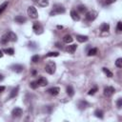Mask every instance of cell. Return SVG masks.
I'll use <instances>...</instances> for the list:
<instances>
[{"label":"cell","instance_id":"cell-17","mask_svg":"<svg viewBox=\"0 0 122 122\" xmlns=\"http://www.w3.org/2000/svg\"><path fill=\"white\" fill-rule=\"evenodd\" d=\"M10 41V36H9V33H7V34H5L3 36H2V38H1V43L2 44H6V43H8Z\"/></svg>","mask_w":122,"mask_h":122},{"label":"cell","instance_id":"cell-19","mask_svg":"<svg viewBox=\"0 0 122 122\" xmlns=\"http://www.w3.org/2000/svg\"><path fill=\"white\" fill-rule=\"evenodd\" d=\"M63 40H64V42H65V43L69 44V43H72V42L73 38L72 37V35H70V34H67V35H65V36H64Z\"/></svg>","mask_w":122,"mask_h":122},{"label":"cell","instance_id":"cell-33","mask_svg":"<svg viewBox=\"0 0 122 122\" xmlns=\"http://www.w3.org/2000/svg\"><path fill=\"white\" fill-rule=\"evenodd\" d=\"M39 55H37V54H35V55H34L33 57H32V61H33V62L34 63H36V62H38V61H39Z\"/></svg>","mask_w":122,"mask_h":122},{"label":"cell","instance_id":"cell-12","mask_svg":"<svg viewBox=\"0 0 122 122\" xmlns=\"http://www.w3.org/2000/svg\"><path fill=\"white\" fill-rule=\"evenodd\" d=\"M14 20H15V22H17V23H19V24H23V23L26 22L27 19H26V17L22 16V15H17V16L14 17Z\"/></svg>","mask_w":122,"mask_h":122},{"label":"cell","instance_id":"cell-14","mask_svg":"<svg viewBox=\"0 0 122 122\" xmlns=\"http://www.w3.org/2000/svg\"><path fill=\"white\" fill-rule=\"evenodd\" d=\"M18 92H19V87H15L14 89H12V91L11 92V95H10V98H13L18 95Z\"/></svg>","mask_w":122,"mask_h":122},{"label":"cell","instance_id":"cell-23","mask_svg":"<svg viewBox=\"0 0 122 122\" xmlns=\"http://www.w3.org/2000/svg\"><path fill=\"white\" fill-rule=\"evenodd\" d=\"M96 53H97V49H96V48H93V49H91V50L88 52V55H89V56L95 55Z\"/></svg>","mask_w":122,"mask_h":122},{"label":"cell","instance_id":"cell-1","mask_svg":"<svg viewBox=\"0 0 122 122\" xmlns=\"http://www.w3.org/2000/svg\"><path fill=\"white\" fill-rule=\"evenodd\" d=\"M64 12H65V8L62 5H60V4H56V5H54L53 10L51 11L50 14L52 15V16H53V15L61 14V13H64Z\"/></svg>","mask_w":122,"mask_h":122},{"label":"cell","instance_id":"cell-38","mask_svg":"<svg viewBox=\"0 0 122 122\" xmlns=\"http://www.w3.org/2000/svg\"><path fill=\"white\" fill-rule=\"evenodd\" d=\"M3 55H4V53H3V51H1V50H0V58H1V57H3Z\"/></svg>","mask_w":122,"mask_h":122},{"label":"cell","instance_id":"cell-20","mask_svg":"<svg viewBox=\"0 0 122 122\" xmlns=\"http://www.w3.org/2000/svg\"><path fill=\"white\" fill-rule=\"evenodd\" d=\"M9 36H10V41L14 42V41H16V40H17V36H16V34H13L12 32H9Z\"/></svg>","mask_w":122,"mask_h":122},{"label":"cell","instance_id":"cell-26","mask_svg":"<svg viewBox=\"0 0 122 122\" xmlns=\"http://www.w3.org/2000/svg\"><path fill=\"white\" fill-rule=\"evenodd\" d=\"M49 5V0H40L39 1V6L41 7H46Z\"/></svg>","mask_w":122,"mask_h":122},{"label":"cell","instance_id":"cell-13","mask_svg":"<svg viewBox=\"0 0 122 122\" xmlns=\"http://www.w3.org/2000/svg\"><path fill=\"white\" fill-rule=\"evenodd\" d=\"M71 17L74 21H79V19H80V16L78 15V13L76 12V11H73V10L71 11Z\"/></svg>","mask_w":122,"mask_h":122},{"label":"cell","instance_id":"cell-18","mask_svg":"<svg viewBox=\"0 0 122 122\" xmlns=\"http://www.w3.org/2000/svg\"><path fill=\"white\" fill-rule=\"evenodd\" d=\"M100 30H101V32H108L110 30V25L107 23H103L100 27Z\"/></svg>","mask_w":122,"mask_h":122},{"label":"cell","instance_id":"cell-29","mask_svg":"<svg viewBox=\"0 0 122 122\" xmlns=\"http://www.w3.org/2000/svg\"><path fill=\"white\" fill-rule=\"evenodd\" d=\"M30 87L32 88V89H34V90H35V89L38 87V84H37L36 81H33V82H30Z\"/></svg>","mask_w":122,"mask_h":122},{"label":"cell","instance_id":"cell-42","mask_svg":"<svg viewBox=\"0 0 122 122\" xmlns=\"http://www.w3.org/2000/svg\"><path fill=\"white\" fill-rule=\"evenodd\" d=\"M33 74L35 75V74H36V71H33Z\"/></svg>","mask_w":122,"mask_h":122},{"label":"cell","instance_id":"cell-9","mask_svg":"<svg viewBox=\"0 0 122 122\" xmlns=\"http://www.w3.org/2000/svg\"><path fill=\"white\" fill-rule=\"evenodd\" d=\"M48 92H49V94H51L52 95H57L59 94V92H60V89L58 87H53V88L49 89Z\"/></svg>","mask_w":122,"mask_h":122},{"label":"cell","instance_id":"cell-40","mask_svg":"<svg viewBox=\"0 0 122 122\" xmlns=\"http://www.w3.org/2000/svg\"><path fill=\"white\" fill-rule=\"evenodd\" d=\"M56 47H57V48H62V47H61V46H60V44H59V43H56Z\"/></svg>","mask_w":122,"mask_h":122},{"label":"cell","instance_id":"cell-30","mask_svg":"<svg viewBox=\"0 0 122 122\" xmlns=\"http://www.w3.org/2000/svg\"><path fill=\"white\" fill-rule=\"evenodd\" d=\"M59 55V53L57 52H51L49 53H47V56L48 57H52V56H58Z\"/></svg>","mask_w":122,"mask_h":122},{"label":"cell","instance_id":"cell-8","mask_svg":"<svg viewBox=\"0 0 122 122\" xmlns=\"http://www.w3.org/2000/svg\"><path fill=\"white\" fill-rule=\"evenodd\" d=\"M23 69H24V67L22 65H20V64H15V65L11 66V70L13 72H21L23 71Z\"/></svg>","mask_w":122,"mask_h":122},{"label":"cell","instance_id":"cell-10","mask_svg":"<svg viewBox=\"0 0 122 122\" xmlns=\"http://www.w3.org/2000/svg\"><path fill=\"white\" fill-rule=\"evenodd\" d=\"M38 86H41V87H45V86H47L48 85V80L46 79L45 77H40L38 78V80L36 81Z\"/></svg>","mask_w":122,"mask_h":122},{"label":"cell","instance_id":"cell-43","mask_svg":"<svg viewBox=\"0 0 122 122\" xmlns=\"http://www.w3.org/2000/svg\"><path fill=\"white\" fill-rule=\"evenodd\" d=\"M34 1H38V0H34Z\"/></svg>","mask_w":122,"mask_h":122},{"label":"cell","instance_id":"cell-21","mask_svg":"<svg viewBox=\"0 0 122 122\" xmlns=\"http://www.w3.org/2000/svg\"><path fill=\"white\" fill-rule=\"evenodd\" d=\"M103 72H104V73L108 76V77H113L114 76V74H113V72L109 70V69H107V68H103Z\"/></svg>","mask_w":122,"mask_h":122},{"label":"cell","instance_id":"cell-4","mask_svg":"<svg viewBox=\"0 0 122 122\" xmlns=\"http://www.w3.org/2000/svg\"><path fill=\"white\" fill-rule=\"evenodd\" d=\"M96 17H97V12L95 11H88V12L86 13V16H85V18H86L87 21H94Z\"/></svg>","mask_w":122,"mask_h":122},{"label":"cell","instance_id":"cell-7","mask_svg":"<svg viewBox=\"0 0 122 122\" xmlns=\"http://www.w3.org/2000/svg\"><path fill=\"white\" fill-rule=\"evenodd\" d=\"M22 114H23V110H22L21 108H19V107L14 108V109L12 110V112H11V114H12V116H14V117H19V116L22 115Z\"/></svg>","mask_w":122,"mask_h":122},{"label":"cell","instance_id":"cell-6","mask_svg":"<svg viewBox=\"0 0 122 122\" xmlns=\"http://www.w3.org/2000/svg\"><path fill=\"white\" fill-rule=\"evenodd\" d=\"M33 29L34 30V33L35 34H41L42 33V30H43V27L41 26V24L39 22H34V26H33Z\"/></svg>","mask_w":122,"mask_h":122},{"label":"cell","instance_id":"cell-11","mask_svg":"<svg viewBox=\"0 0 122 122\" xmlns=\"http://www.w3.org/2000/svg\"><path fill=\"white\" fill-rule=\"evenodd\" d=\"M76 48H77V46H76L75 44H72V45H69L68 47L66 48V51L69 53H73L76 50Z\"/></svg>","mask_w":122,"mask_h":122},{"label":"cell","instance_id":"cell-34","mask_svg":"<svg viewBox=\"0 0 122 122\" xmlns=\"http://www.w3.org/2000/svg\"><path fill=\"white\" fill-rule=\"evenodd\" d=\"M86 10H87V8H86L84 5H80V6H78V11H79L80 12H84V11H86Z\"/></svg>","mask_w":122,"mask_h":122},{"label":"cell","instance_id":"cell-36","mask_svg":"<svg viewBox=\"0 0 122 122\" xmlns=\"http://www.w3.org/2000/svg\"><path fill=\"white\" fill-rule=\"evenodd\" d=\"M116 1V0H106V4L107 5H110V4H113Z\"/></svg>","mask_w":122,"mask_h":122},{"label":"cell","instance_id":"cell-28","mask_svg":"<svg viewBox=\"0 0 122 122\" xmlns=\"http://www.w3.org/2000/svg\"><path fill=\"white\" fill-rule=\"evenodd\" d=\"M3 52H4V53H6L7 54H10V55H12V54L14 53V50H13V49H11V48H10V49H5Z\"/></svg>","mask_w":122,"mask_h":122},{"label":"cell","instance_id":"cell-31","mask_svg":"<svg viewBox=\"0 0 122 122\" xmlns=\"http://www.w3.org/2000/svg\"><path fill=\"white\" fill-rule=\"evenodd\" d=\"M116 30H117V33H121V30H122V23H121V21H119V22L117 23Z\"/></svg>","mask_w":122,"mask_h":122},{"label":"cell","instance_id":"cell-39","mask_svg":"<svg viewBox=\"0 0 122 122\" xmlns=\"http://www.w3.org/2000/svg\"><path fill=\"white\" fill-rule=\"evenodd\" d=\"M3 78H4V77H3V75H2L1 73H0V81H1V80H3Z\"/></svg>","mask_w":122,"mask_h":122},{"label":"cell","instance_id":"cell-27","mask_svg":"<svg viewBox=\"0 0 122 122\" xmlns=\"http://www.w3.org/2000/svg\"><path fill=\"white\" fill-rule=\"evenodd\" d=\"M115 66L117 68H122V58H117L115 61Z\"/></svg>","mask_w":122,"mask_h":122},{"label":"cell","instance_id":"cell-35","mask_svg":"<svg viewBox=\"0 0 122 122\" xmlns=\"http://www.w3.org/2000/svg\"><path fill=\"white\" fill-rule=\"evenodd\" d=\"M116 105H117V108H121L122 107V98H118L117 99V102H116Z\"/></svg>","mask_w":122,"mask_h":122},{"label":"cell","instance_id":"cell-22","mask_svg":"<svg viewBox=\"0 0 122 122\" xmlns=\"http://www.w3.org/2000/svg\"><path fill=\"white\" fill-rule=\"evenodd\" d=\"M67 94L69 95V96H72L74 95V91H73L72 86H68L67 87Z\"/></svg>","mask_w":122,"mask_h":122},{"label":"cell","instance_id":"cell-24","mask_svg":"<svg viewBox=\"0 0 122 122\" xmlns=\"http://www.w3.org/2000/svg\"><path fill=\"white\" fill-rule=\"evenodd\" d=\"M95 116L96 117H98V118H103V112L101 111V110H95Z\"/></svg>","mask_w":122,"mask_h":122},{"label":"cell","instance_id":"cell-32","mask_svg":"<svg viewBox=\"0 0 122 122\" xmlns=\"http://www.w3.org/2000/svg\"><path fill=\"white\" fill-rule=\"evenodd\" d=\"M95 92H97V88L96 87H95V88H93V89H91L90 91H89V95H95Z\"/></svg>","mask_w":122,"mask_h":122},{"label":"cell","instance_id":"cell-37","mask_svg":"<svg viewBox=\"0 0 122 122\" xmlns=\"http://www.w3.org/2000/svg\"><path fill=\"white\" fill-rule=\"evenodd\" d=\"M5 91V87L4 86H0V93H2V92Z\"/></svg>","mask_w":122,"mask_h":122},{"label":"cell","instance_id":"cell-41","mask_svg":"<svg viewBox=\"0 0 122 122\" xmlns=\"http://www.w3.org/2000/svg\"><path fill=\"white\" fill-rule=\"evenodd\" d=\"M57 29H63V26H60V25H58V26H57Z\"/></svg>","mask_w":122,"mask_h":122},{"label":"cell","instance_id":"cell-2","mask_svg":"<svg viewBox=\"0 0 122 122\" xmlns=\"http://www.w3.org/2000/svg\"><path fill=\"white\" fill-rule=\"evenodd\" d=\"M55 70H56V64L53 62V61H51V62H49L45 66V71L49 74H53L55 72Z\"/></svg>","mask_w":122,"mask_h":122},{"label":"cell","instance_id":"cell-15","mask_svg":"<svg viewBox=\"0 0 122 122\" xmlns=\"http://www.w3.org/2000/svg\"><path fill=\"white\" fill-rule=\"evenodd\" d=\"M76 39H77V41H79L80 43H83V42H86L88 41V36L87 35H81V34H77L76 35Z\"/></svg>","mask_w":122,"mask_h":122},{"label":"cell","instance_id":"cell-5","mask_svg":"<svg viewBox=\"0 0 122 122\" xmlns=\"http://www.w3.org/2000/svg\"><path fill=\"white\" fill-rule=\"evenodd\" d=\"M114 92H115V90H114V87L108 86V87H106L104 89V95L107 96V97H110V96H112L114 94Z\"/></svg>","mask_w":122,"mask_h":122},{"label":"cell","instance_id":"cell-3","mask_svg":"<svg viewBox=\"0 0 122 122\" xmlns=\"http://www.w3.org/2000/svg\"><path fill=\"white\" fill-rule=\"evenodd\" d=\"M28 14L30 15V18H33V19H35L38 17V12H37V10L35 7L34 6H30L28 8Z\"/></svg>","mask_w":122,"mask_h":122},{"label":"cell","instance_id":"cell-16","mask_svg":"<svg viewBox=\"0 0 122 122\" xmlns=\"http://www.w3.org/2000/svg\"><path fill=\"white\" fill-rule=\"evenodd\" d=\"M88 102L85 101V100H82V101H79L78 103V107H79V109L80 110H84L85 108H87V106H88Z\"/></svg>","mask_w":122,"mask_h":122},{"label":"cell","instance_id":"cell-25","mask_svg":"<svg viewBox=\"0 0 122 122\" xmlns=\"http://www.w3.org/2000/svg\"><path fill=\"white\" fill-rule=\"evenodd\" d=\"M8 4H9V3L6 1V2H4V3H3L1 6H0V14H1V13H2V12L5 11V10H6V8L8 7Z\"/></svg>","mask_w":122,"mask_h":122}]
</instances>
